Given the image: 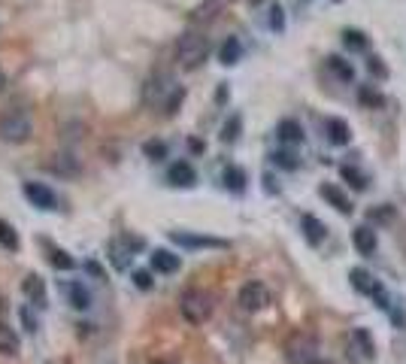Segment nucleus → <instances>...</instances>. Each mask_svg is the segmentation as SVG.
Returning <instances> with one entry per match:
<instances>
[{"label": "nucleus", "mask_w": 406, "mask_h": 364, "mask_svg": "<svg viewBox=\"0 0 406 364\" xmlns=\"http://www.w3.org/2000/svg\"><path fill=\"white\" fill-rule=\"evenodd\" d=\"M182 97H185V91L173 83V76H170V73H155L146 83V88H143V104L146 107H161L167 116L176 113Z\"/></svg>", "instance_id": "1"}, {"label": "nucleus", "mask_w": 406, "mask_h": 364, "mask_svg": "<svg viewBox=\"0 0 406 364\" xmlns=\"http://www.w3.org/2000/svg\"><path fill=\"white\" fill-rule=\"evenodd\" d=\"M207 55H209V43H207V37H203V34H195V30H188V34L179 37V43H176V58H179V64L185 67V70H197L203 61H207Z\"/></svg>", "instance_id": "2"}, {"label": "nucleus", "mask_w": 406, "mask_h": 364, "mask_svg": "<svg viewBox=\"0 0 406 364\" xmlns=\"http://www.w3.org/2000/svg\"><path fill=\"white\" fill-rule=\"evenodd\" d=\"M285 358H288V364H319L321 361L319 340L312 337V334H307V331L291 334L288 343H285Z\"/></svg>", "instance_id": "3"}, {"label": "nucleus", "mask_w": 406, "mask_h": 364, "mask_svg": "<svg viewBox=\"0 0 406 364\" xmlns=\"http://www.w3.org/2000/svg\"><path fill=\"white\" fill-rule=\"evenodd\" d=\"M30 137V116L27 109H6V113H0V140L4 143H25Z\"/></svg>", "instance_id": "4"}, {"label": "nucleus", "mask_w": 406, "mask_h": 364, "mask_svg": "<svg viewBox=\"0 0 406 364\" xmlns=\"http://www.w3.org/2000/svg\"><path fill=\"white\" fill-rule=\"evenodd\" d=\"M179 310L191 325H203V322L212 316V295L203 291V289H188L179 301Z\"/></svg>", "instance_id": "5"}, {"label": "nucleus", "mask_w": 406, "mask_h": 364, "mask_svg": "<svg viewBox=\"0 0 406 364\" xmlns=\"http://www.w3.org/2000/svg\"><path fill=\"white\" fill-rule=\"evenodd\" d=\"M270 303V291L264 282H246V286L240 289V307L246 313H258Z\"/></svg>", "instance_id": "6"}, {"label": "nucleus", "mask_w": 406, "mask_h": 364, "mask_svg": "<svg viewBox=\"0 0 406 364\" xmlns=\"http://www.w3.org/2000/svg\"><path fill=\"white\" fill-rule=\"evenodd\" d=\"M134 249H143V240L140 237H125V240H113L109 243V261L125 270L130 265V258H134Z\"/></svg>", "instance_id": "7"}, {"label": "nucleus", "mask_w": 406, "mask_h": 364, "mask_svg": "<svg viewBox=\"0 0 406 364\" xmlns=\"http://www.w3.org/2000/svg\"><path fill=\"white\" fill-rule=\"evenodd\" d=\"M22 191L37 210H58V195L49 186H43V182H25Z\"/></svg>", "instance_id": "8"}, {"label": "nucleus", "mask_w": 406, "mask_h": 364, "mask_svg": "<svg viewBox=\"0 0 406 364\" xmlns=\"http://www.w3.org/2000/svg\"><path fill=\"white\" fill-rule=\"evenodd\" d=\"M167 182L173 188H191L197 182V174L188 161H176V164H170V170H167Z\"/></svg>", "instance_id": "9"}, {"label": "nucleus", "mask_w": 406, "mask_h": 364, "mask_svg": "<svg viewBox=\"0 0 406 364\" xmlns=\"http://www.w3.org/2000/svg\"><path fill=\"white\" fill-rule=\"evenodd\" d=\"M349 279H352V289H355V291H361V295H373V298L382 295L379 279H373L367 270H361V267H358V270H352V273H349Z\"/></svg>", "instance_id": "10"}, {"label": "nucleus", "mask_w": 406, "mask_h": 364, "mask_svg": "<svg viewBox=\"0 0 406 364\" xmlns=\"http://www.w3.org/2000/svg\"><path fill=\"white\" fill-rule=\"evenodd\" d=\"M22 291H25V298L34 303V307H46V282L37 277V273H30V277H25V286H22Z\"/></svg>", "instance_id": "11"}, {"label": "nucleus", "mask_w": 406, "mask_h": 364, "mask_svg": "<svg viewBox=\"0 0 406 364\" xmlns=\"http://www.w3.org/2000/svg\"><path fill=\"white\" fill-rule=\"evenodd\" d=\"M182 267V258L173 255L170 249H155L152 252V270H158V273H176Z\"/></svg>", "instance_id": "12"}, {"label": "nucleus", "mask_w": 406, "mask_h": 364, "mask_svg": "<svg viewBox=\"0 0 406 364\" xmlns=\"http://www.w3.org/2000/svg\"><path fill=\"white\" fill-rule=\"evenodd\" d=\"M276 137H279V143H285V146H297V143H303V128H300V121L282 119L279 128H276Z\"/></svg>", "instance_id": "13"}, {"label": "nucleus", "mask_w": 406, "mask_h": 364, "mask_svg": "<svg viewBox=\"0 0 406 364\" xmlns=\"http://www.w3.org/2000/svg\"><path fill=\"white\" fill-rule=\"evenodd\" d=\"M352 243H355V249H358L361 255H373V252H376V231L367 228V225L355 228L352 231Z\"/></svg>", "instance_id": "14"}, {"label": "nucleus", "mask_w": 406, "mask_h": 364, "mask_svg": "<svg viewBox=\"0 0 406 364\" xmlns=\"http://www.w3.org/2000/svg\"><path fill=\"white\" fill-rule=\"evenodd\" d=\"M300 228H303V237H307V243H312V246H321L324 234H328V228H324L316 216H303L300 219Z\"/></svg>", "instance_id": "15"}, {"label": "nucleus", "mask_w": 406, "mask_h": 364, "mask_svg": "<svg viewBox=\"0 0 406 364\" xmlns=\"http://www.w3.org/2000/svg\"><path fill=\"white\" fill-rule=\"evenodd\" d=\"M319 191H321V198L328 200V204H333V207L343 212V216H349V212H352V200L346 198V191H343V188H337V186H321Z\"/></svg>", "instance_id": "16"}, {"label": "nucleus", "mask_w": 406, "mask_h": 364, "mask_svg": "<svg viewBox=\"0 0 406 364\" xmlns=\"http://www.w3.org/2000/svg\"><path fill=\"white\" fill-rule=\"evenodd\" d=\"M170 240L179 243V246H212V249H225V240H212V237H195V234H182V231H173Z\"/></svg>", "instance_id": "17"}, {"label": "nucleus", "mask_w": 406, "mask_h": 364, "mask_svg": "<svg viewBox=\"0 0 406 364\" xmlns=\"http://www.w3.org/2000/svg\"><path fill=\"white\" fill-rule=\"evenodd\" d=\"M240 58H242V43H240L237 37H228L225 43H221V49H219V61L225 67H233Z\"/></svg>", "instance_id": "18"}, {"label": "nucleus", "mask_w": 406, "mask_h": 364, "mask_svg": "<svg viewBox=\"0 0 406 364\" xmlns=\"http://www.w3.org/2000/svg\"><path fill=\"white\" fill-rule=\"evenodd\" d=\"M64 295L70 298V303H73L76 310H88L91 307V295H88V289L82 286V282H67Z\"/></svg>", "instance_id": "19"}, {"label": "nucleus", "mask_w": 406, "mask_h": 364, "mask_svg": "<svg viewBox=\"0 0 406 364\" xmlns=\"http://www.w3.org/2000/svg\"><path fill=\"white\" fill-rule=\"evenodd\" d=\"M22 343H18V334L13 328L0 325V356H18Z\"/></svg>", "instance_id": "20"}, {"label": "nucleus", "mask_w": 406, "mask_h": 364, "mask_svg": "<svg viewBox=\"0 0 406 364\" xmlns=\"http://www.w3.org/2000/svg\"><path fill=\"white\" fill-rule=\"evenodd\" d=\"M328 140L333 146H346L349 143V125L343 119H328Z\"/></svg>", "instance_id": "21"}, {"label": "nucleus", "mask_w": 406, "mask_h": 364, "mask_svg": "<svg viewBox=\"0 0 406 364\" xmlns=\"http://www.w3.org/2000/svg\"><path fill=\"white\" fill-rule=\"evenodd\" d=\"M328 70H331L333 76H340L343 83H352V79H355V67L349 64L346 58H340V55H331L328 58Z\"/></svg>", "instance_id": "22"}, {"label": "nucleus", "mask_w": 406, "mask_h": 364, "mask_svg": "<svg viewBox=\"0 0 406 364\" xmlns=\"http://www.w3.org/2000/svg\"><path fill=\"white\" fill-rule=\"evenodd\" d=\"M43 246H46V252H49V261H52V267H58V270H73V267H76V261L70 258L64 249L52 246V243H43Z\"/></svg>", "instance_id": "23"}, {"label": "nucleus", "mask_w": 406, "mask_h": 364, "mask_svg": "<svg viewBox=\"0 0 406 364\" xmlns=\"http://www.w3.org/2000/svg\"><path fill=\"white\" fill-rule=\"evenodd\" d=\"M52 158H55V161H49V170H55V174L70 176V174H76V170H79L76 158H73V155H67V152H61V155H52Z\"/></svg>", "instance_id": "24"}, {"label": "nucleus", "mask_w": 406, "mask_h": 364, "mask_svg": "<svg viewBox=\"0 0 406 364\" xmlns=\"http://www.w3.org/2000/svg\"><path fill=\"white\" fill-rule=\"evenodd\" d=\"M340 174H343V179H346V182H349V186H352L355 191H364V188H367V176H364V174H361V170H358V167H352V164H346V167H343V170H340Z\"/></svg>", "instance_id": "25"}, {"label": "nucleus", "mask_w": 406, "mask_h": 364, "mask_svg": "<svg viewBox=\"0 0 406 364\" xmlns=\"http://www.w3.org/2000/svg\"><path fill=\"white\" fill-rule=\"evenodd\" d=\"M0 246L9 249V252L18 249V234H16V228L9 225V222H4V219H0Z\"/></svg>", "instance_id": "26"}, {"label": "nucleus", "mask_w": 406, "mask_h": 364, "mask_svg": "<svg viewBox=\"0 0 406 364\" xmlns=\"http://www.w3.org/2000/svg\"><path fill=\"white\" fill-rule=\"evenodd\" d=\"M225 186L230 191H242V188H246V174H242L240 167H228L225 170Z\"/></svg>", "instance_id": "27"}, {"label": "nucleus", "mask_w": 406, "mask_h": 364, "mask_svg": "<svg viewBox=\"0 0 406 364\" xmlns=\"http://www.w3.org/2000/svg\"><path fill=\"white\" fill-rule=\"evenodd\" d=\"M343 43H346L349 49H355V52H364L367 49V37L361 34V30H343Z\"/></svg>", "instance_id": "28"}, {"label": "nucleus", "mask_w": 406, "mask_h": 364, "mask_svg": "<svg viewBox=\"0 0 406 364\" xmlns=\"http://www.w3.org/2000/svg\"><path fill=\"white\" fill-rule=\"evenodd\" d=\"M358 97H361L364 107H373V109L382 107V95H379V91H373L370 85H361V88H358Z\"/></svg>", "instance_id": "29"}, {"label": "nucleus", "mask_w": 406, "mask_h": 364, "mask_svg": "<svg viewBox=\"0 0 406 364\" xmlns=\"http://www.w3.org/2000/svg\"><path fill=\"white\" fill-rule=\"evenodd\" d=\"M143 152H146V158L161 161V158H167V143H161V140H149V143L143 146Z\"/></svg>", "instance_id": "30"}, {"label": "nucleus", "mask_w": 406, "mask_h": 364, "mask_svg": "<svg viewBox=\"0 0 406 364\" xmlns=\"http://www.w3.org/2000/svg\"><path fill=\"white\" fill-rule=\"evenodd\" d=\"M355 343H361V356L367 358V361L376 356V349H373V340H370L367 331H355Z\"/></svg>", "instance_id": "31"}, {"label": "nucleus", "mask_w": 406, "mask_h": 364, "mask_svg": "<svg viewBox=\"0 0 406 364\" xmlns=\"http://www.w3.org/2000/svg\"><path fill=\"white\" fill-rule=\"evenodd\" d=\"M273 164L294 170V167H297V155H291V152H276V155H273Z\"/></svg>", "instance_id": "32"}, {"label": "nucleus", "mask_w": 406, "mask_h": 364, "mask_svg": "<svg viewBox=\"0 0 406 364\" xmlns=\"http://www.w3.org/2000/svg\"><path fill=\"white\" fill-rule=\"evenodd\" d=\"M237 131H240V116H233V119L228 121V125H225V134H221V140H225V143H233V140L240 137Z\"/></svg>", "instance_id": "33"}, {"label": "nucleus", "mask_w": 406, "mask_h": 364, "mask_svg": "<svg viewBox=\"0 0 406 364\" xmlns=\"http://www.w3.org/2000/svg\"><path fill=\"white\" fill-rule=\"evenodd\" d=\"M270 28L282 30L285 28V16H282V6H270Z\"/></svg>", "instance_id": "34"}, {"label": "nucleus", "mask_w": 406, "mask_h": 364, "mask_svg": "<svg viewBox=\"0 0 406 364\" xmlns=\"http://www.w3.org/2000/svg\"><path fill=\"white\" fill-rule=\"evenodd\" d=\"M134 282H137V289H143V291L152 289V277H149L146 270H137V273H134Z\"/></svg>", "instance_id": "35"}, {"label": "nucleus", "mask_w": 406, "mask_h": 364, "mask_svg": "<svg viewBox=\"0 0 406 364\" xmlns=\"http://www.w3.org/2000/svg\"><path fill=\"white\" fill-rule=\"evenodd\" d=\"M370 73L373 76H388V70H385V64L379 58H370Z\"/></svg>", "instance_id": "36"}, {"label": "nucleus", "mask_w": 406, "mask_h": 364, "mask_svg": "<svg viewBox=\"0 0 406 364\" xmlns=\"http://www.w3.org/2000/svg\"><path fill=\"white\" fill-rule=\"evenodd\" d=\"M22 322H25V328H27L30 334H34V331H37V319H34V316H30V310H27V307L22 310Z\"/></svg>", "instance_id": "37"}, {"label": "nucleus", "mask_w": 406, "mask_h": 364, "mask_svg": "<svg viewBox=\"0 0 406 364\" xmlns=\"http://www.w3.org/2000/svg\"><path fill=\"white\" fill-rule=\"evenodd\" d=\"M152 364H179V361H173V358H161V361H152Z\"/></svg>", "instance_id": "38"}, {"label": "nucleus", "mask_w": 406, "mask_h": 364, "mask_svg": "<svg viewBox=\"0 0 406 364\" xmlns=\"http://www.w3.org/2000/svg\"><path fill=\"white\" fill-rule=\"evenodd\" d=\"M6 85V73H4V67H0V88Z\"/></svg>", "instance_id": "39"}, {"label": "nucleus", "mask_w": 406, "mask_h": 364, "mask_svg": "<svg viewBox=\"0 0 406 364\" xmlns=\"http://www.w3.org/2000/svg\"><path fill=\"white\" fill-rule=\"evenodd\" d=\"M4 313H6V303H4V298H0V319H4Z\"/></svg>", "instance_id": "40"}, {"label": "nucleus", "mask_w": 406, "mask_h": 364, "mask_svg": "<svg viewBox=\"0 0 406 364\" xmlns=\"http://www.w3.org/2000/svg\"><path fill=\"white\" fill-rule=\"evenodd\" d=\"M319 364H331V361H319Z\"/></svg>", "instance_id": "41"}, {"label": "nucleus", "mask_w": 406, "mask_h": 364, "mask_svg": "<svg viewBox=\"0 0 406 364\" xmlns=\"http://www.w3.org/2000/svg\"><path fill=\"white\" fill-rule=\"evenodd\" d=\"M333 4H340V0H333Z\"/></svg>", "instance_id": "42"}]
</instances>
